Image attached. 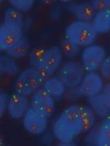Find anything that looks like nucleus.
I'll list each match as a JSON object with an SVG mask.
<instances>
[{
    "label": "nucleus",
    "mask_w": 110,
    "mask_h": 146,
    "mask_svg": "<svg viewBox=\"0 0 110 146\" xmlns=\"http://www.w3.org/2000/svg\"><path fill=\"white\" fill-rule=\"evenodd\" d=\"M36 70L37 71V73H38L39 76L40 77L41 80H42L43 83L48 80L50 78V77L52 76V74L54 73L53 71L44 64L41 66L40 67L37 68Z\"/></svg>",
    "instance_id": "393cba45"
},
{
    "label": "nucleus",
    "mask_w": 110,
    "mask_h": 146,
    "mask_svg": "<svg viewBox=\"0 0 110 146\" xmlns=\"http://www.w3.org/2000/svg\"><path fill=\"white\" fill-rule=\"evenodd\" d=\"M62 50L58 47L52 46L47 50L43 64L47 66L54 72L58 69L62 62Z\"/></svg>",
    "instance_id": "ddd939ff"
},
{
    "label": "nucleus",
    "mask_w": 110,
    "mask_h": 146,
    "mask_svg": "<svg viewBox=\"0 0 110 146\" xmlns=\"http://www.w3.org/2000/svg\"><path fill=\"white\" fill-rule=\"evenodd\" d=\"M67 9L80 21L89 22L96 15V10L90 3H74L68 5Z\"/></svg>",
    "instance_id": "9b49d317"
},
{
    "label": "nucleus",
    "mask_w": 110,
    "mask_h": 146,
    "mask_svg": "<svg viewBox=\"0 0 110 146\" xmlns=\"http://www.w3.org/2000/svg\"><path fill=\"white\" fill-rule=\"evenodd\" d=\"M43 81L35 68L26 69L22 72L15 83V90L17 93L29 95L40 87Z\"/></svg>",
    "instance_id": "20e7f679"
},
{
    "label": "nucleus",
    "mask_w": 110,
    "mask_h": 146,
    "mask_svg": "<svg viewBox=\"0 0 110 146\" xmlns=\"http://www.w3.org/2000/svg\"><path fill=\"white\" fill-rule=\"evenodd\" d=\"M54 136L63 143L72 142L83 132V125L77 106H71L64 111L53 126Z\"/></svg>",
    "instance_id": "f257e3e1"
},
{
    "label": "nucleus",
    "mask_w": 110,
    "mask_h": 146,
    "mask_svg": "<svg viewBox=\"0 0 110 146\" xmlns=\"http://www.w3.org/2000/svg\"><path fill=\"white\" fill-rule=\"evenodd\" d=\"M98 145L110 146V115L101 123L98 134Z\"/></svg>",
    "instance_id": "a211bd4d"
},
{
    "label": "nucleus",
    "mask_w": 110,
    "mask_h": 146,
    "mask_svg": "<svg viewBox=\"0 0 110 146\" xmlns=\"http://www.w3.org/2000/svg\"><path fill=\"white\" fill-rule=\"evenodd\" d=\"M87 101L94 113L100 118L110 115V82L95 96L89 97Z\"/></svg>",
    "instance_id": "0eeeda50"
},
{
    "label": "nucleus",
    "mask_w": 110,
    "mask_h": 146,
    "mask_svg": "<svg viewBox=\"0 0 110 146\" xmlns=\"http://www.w3.org/2000/svg\"><path fill=\"white\" fill-rule=\"evenodd\" d=\"M104 82L98 74L89 72L84 77L78 87V94L85 97H92L102 91Z\"/></svg>",
    "instance_id": "1a4fd4ad"
},
{
    "label": "nucleus",
    "mask_w": 110,
    "mask_h": 146,
    "mask_svg": "<svg viewBox=\"0 0 110 146\" xmlns=\"http://www.w3.org/2000/svg\"><path fill=\"white\" fill-rule=\"evenodd\" d=\"M65 86L57 78L52 77L43 83V88L45 89L52 97L59 98L65 92Z\"/></svg>",
    "instance_id": "2eb2a0df"
},
{
    "label": "nucleus",
    "mask_w": 110,
    "mask_h": 146,
    "mask_svg": "<svg viewBox=\"0 0 110 146\" xmlns=\"http://www.w3.org/2000/svg\"><path fill=\"white\" fill-rule=\"evenodd\" d=\"M101 74L105 79L110 81V56L105 58L100 67Z\"/></svg>",
    "instance_id": "bb28decb"
},
{
    "label": "nucleus",
    "mask_w": 110,
    "mask_h": 146,
    "mask_svg": "<svg viewBox=\"0 0 110 146\" xmlns=\"http://www.w3.org/2000/svg\"><path fill=\"white\" fill-rule=\"evenodd\" d=\"M66 38L79 46L89 45L96 38V32L90 22L76 21L66 29Z\"/></svg>",
    "instance_id": "f03ea898"
},
{
    "label": "nucleus",
    "mask_w": 110,
    "mask_h": 146,
    "mask_svg": "<svg viewBox=\"0 0 110 146\" xmlns=\"http://www.w3.org/2000/svg\"><path fill=\"white\" fill-rule=\"evenodd\" d=\"M47 49L43 47H35L30 52V64L33 68L37 69L42 66L45 60Z\"/></svg>",
    "instance_id": "6ab92c4d"
},
{
    "label": "nucleus",
    "mask_w": 110,
    "mask_h": 146,
    "mask_svg": "<svg viewBox=\"0 0 110 146\" xmlns=\"http://www.w3.org/2000/svg\"><path fill=\"white\" fill-rule=\"evenodd\" d=\"M47 118L31 107L24 117L23 125L26 130L30 134L37 135L45 131L47 127Z\"/></svg>",
    "instance_id": "6e6552de"
},
{
    "label": "nucleus",
    "mask_w": 110,
    "mask_h": 146,
    "mask_svg": "<svg viewBox=\"0 0 110 146\" xmlns=\"http://www.w3.org/2000/svg\"><path fill=\"white\" fill-rule=\"evenodd\" d=\"M91 4L94 9L98 12L110 9V0H97L92 1Z\"/></svg>",
    "instance_id": "a878e982"
},
{
    "label": "nucleus",
    "mask_w": 110,
    "mask_h": 146,
    "mask_svg": "<svg viewBox=\"0 0 110 146\" xmlns=\"http://www.w3.org/2000/svg\"><path fill=\"white\" fill-rule=\"evenodd\" d=\"M9 3L11 5L14 7V8L17 9L20 11L26 12L30 10L31 7L34 5L35 1L34 0H26V1H23V0H11Z\"/></svg>",
    "instance_id": "b1692460"
},
{
    "label": "nucleus",
    "mask_w": 110,
    "mask_h": 146,
    "mask_svg": "<svg viewBox=\"0 0 110 146\" xmlns=\"http://www.w3.org/2000/svg\"><path fill=\"white\" fill-rule=\"evenodd\" d=\"M31 107L47 118L52 115L54 111V102L50 101L42 104H32Z\"/></svg>",
    "instance_id": "4be33fe9"
},
{
    "label": "nucleus",
    "mask_w": 110,
    "mask_h": 146,
    "mask_svg": "<svg viewBox=\"0 0 110 146\" xmlns=\"http://www.w3.org/2000/svg\"><path fill=\"white\" fill-rule=\"evenodd\" d=\"M4 22L23 27V17L21 12L13 7L7 8L4 13Z\"/></svg>",
    "instance_id": "aec40b11"
},
{
    "label": "nucleus",
    "mask_w": 110,
    "mask_h": 146,
    "mask_svg": "<svg viewBox=\"0 0 110 146\" xmlns=\"http://www.w3.org/2000/svg\"><path fill=\"white\" fill-rule=\"evenodd\" d=\"M52 96L43 88L36 90L32 97V104H42L52 101Z\"/></svg>",
    "instance_id": "5701e85b"
},
{
    "label": "nucleus",
    "mask_w": 110,
    "mask_h": 146,
    "mask_svg": "<svg viewBox=\"0 0 110 146\" xmlns=\"http://www.w3.org/2000/svg\"><path fill=\"white\" fill-rule=\"evenodd\" d=\"M22 37V27L4 22L0 28V50H8L18 43Z\"/></svg>",
    "instance_id": "39448f33"
},
{
    "label": "nucleus",
    "mask_w": 110,
    "mask_h": 146,
    "mask_svg": "<svg viewBox=\"0 0 110 146\" xmlns=\"http://www.w3.org/2000/svg\"><path fill=\"white\" fill-rule=\"evenodd\" d=\"M0 72L11 76H16L19 72V66L12 57L9 55L0 56Z\"/></svg>",
    "instance_id": "dca6fc26"
},
{
    "label": "nucleus",
    "mask_w": 110,
    "mask_h": 146,
    "mask_svg": "<svg viewBox=\"0 0 110 146\" xmlns=\"http://www.w3.org/2000/svg\"><path fill=\"white\" fill-rule=\"evenodd\" d=\"M85 68L76 61H69L59 70L57 78L66 87L75 88L81 84L84 78Z\"/></svg>",
    "instance_id": "7ed1b4c3"
},
{
    "label": "nucleus",
    "mask_w": 110,
    "mask_h": 146,
    "mask_svg": "<svg viewBox=\"0 0 110 146\" xmlns=\"http://www.w3.org/2000/svg\"><path fill=\"white\" fill-rule=\"evenodd\" d=\"M83 125V132H89L95 123V113L91 108L85 106H77Z\"/></svg>",
    "instance_id": "4468645a"
},
{
    "label": "nucleus",
    "mask_w": 110,
    "mask_h": 146,
    "mask_svg": "<svg viewBox=\"0 0 110 146\" xmlns=\"http://www.w3.org/2000/svg\"><path fill=\"white\" fill-rule=\"evenodd\" d=\"M9 104L7 95L5 92H1L0 94V115L2 116L5 113Z\"/></svg>",
    "instance_id": "cd10ccee"
},
{
    "label": "nucleus",
    "mask_w": 110,
    "mask_h": 146,
    "mask_svg": "<svg viewBox=\"0 0 110 146\" xmlns=\"http://www.w3.org/2000/svg\"><path fill=\"white\" fill-rule=\"evenodd\" d=\"M30 48V43L26 37H23L18 43L6 50L7 54L12 58H21L26 56Z\"/></svg>",
    "instance_id": "f3484780"
},
{
    "label": "nucleus",
    "mask_w": 110,
    "mask_h": 146,
    "mask_svg": "<svg viewBox=\"0 0 110 146\" xmlns=\"http://www.w3.org/2000/svg\"><path fill=\"white\" fill-rule=\"evenodd\" d=\"M92 27L96 33H107L110 30V9L98 12L94 17Z\"/></svg>",
    "instance_id": "f8f14e48"
},
{
    "label": "nucleus",
    "mask_w": 110,
    "mask_h": 146,
    "mask_svg": "<svg viewBox=\"0 0 110 146\" xmlns=\"http://www.w3.org/2000/svg\"><path fill=\"white\" fill-rule=\"evenodd\" d=\"M28 99L25 95L19 93L13 94L9 100L8 111L12 119H19L27 111Z\"/></svg>",
    "instance_id": "9d476101"
},
{
    "label": "nucleus",
    "mask_w": 110,
    "mask_h": 146,
    "mask_svg": "<svg viewBox=\"0 0 110 146\" xmlns=\"http://www.w3.org/2000/svg\"><path fill=\"white\" fill-rule=\"evenodd\" d=\"M105 58L104 48L100 45H91L83 50V67L88 72H94L101 66Z\"/></svg>",
    "instance_id": "423d86ee"
},
{
    "label": "nucleus",
    "mask_w": 110,
    "mask_h": 146,
    "mask_svg": "<svg viewBox=\"0 0 110 146\" xmlns=\"http://www.w3.org/2000/svg\"><path fill=\"white\" fill-rule=\"evenodd\" d=\"M61 50L64 55L69 58L76 56L80 51V46L73 43L68 38L64 39L61 42Z\"/></svg>",
    "instance_id": "412c9836"
}]
</instances>
